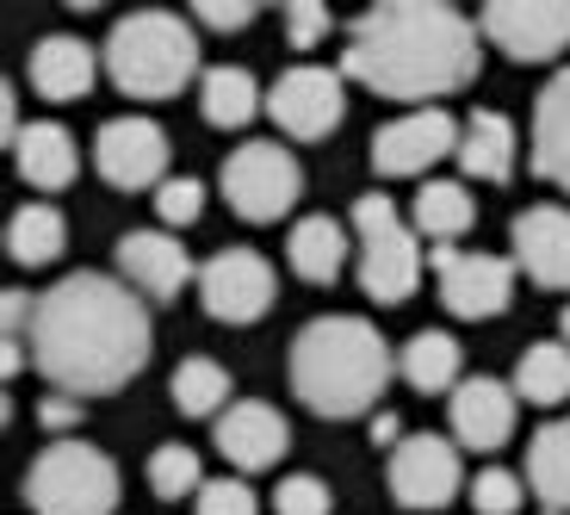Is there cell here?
Wrapping results in <instances>:
<instances>
[{
    "label": "cell",
    "mask_w": 570,
    "mask_h": 515,
    "mask_svg": "<svg viewBox=\"0 0 570 515\" xmlns=\"http://www.w3.org/2000/svg\"><path fill=\"white\" fill-rule=\"evenodd\" d=\"M478 31L509 62H552L570 50V0H497L478 13Z\"/></svg>",
    "instance_id": "cell-12"
},
{
    "label": "cell",
    "mask_w": 570,
    "mask_h": 515,
    "mask_svg": "<svg viewBox=\"0 0 570 515\" xmlns=\"http://www.w3.org/2000/svg\"><path fill=\"white\" fill-rule=\"evenodd\" d=\"M385 485L403 509H446L465 485V459H459L453 435H410V441L391 454Z\"/></svg>",
    "instance_id": "cell-14"
},
{
    "label": "cell",
    "mask_w": 570,
    "mask_h": 515,
    "mask_svg": "<svg viewBox=\"0 0 570 515\" xmlns=\"http://www.w3.org/2000/svg\"><path fill=\"white\" fill-rule=\"evenodd\" d=\"M193 26L248 31V26H255V7H248V0H199V7H193Z\"/></svg>",
    "instance_id": "cell-37"
},
{
    "label": "cell",
    "mask_w": 570,
    "mask_h": 515,
    "mask_svg": "<svg viewBox=\"0 0 570 515\" xmlns=\"http://www.w3.org/2000/svg\"><path fill=\"white\" fill-rule=\"evenodd\" d=\"M558 342L570 348V304H564V317H558Z\"/></svg>",
    "instance_id": "cell-40"
},
{
    "label": "cell",
    "mask_w": 570,
    "mask_h": 515,
    "mask_svg": "<svg viewBox=\"0 0 570 515\" xmlns=\"http://www.w3.org/2000/svg\"><path fill=\"white\" fill-rule=\"evenodd\" d=\"M38 422H43L50 435L75 429V422H81V398H62V391H50V398H43V410H38Z\"/></svg>",
    "instance_id": "cell-38"
},
{
    "label": "cell",
    "mask_w": 570,
    "mask_h": 515,
    "mask_svg": "<svg viewBox=\"0 0 570 515\" xmlns=\"http://www.w3.org/2000/svg\"><path fill=\"white\" fill-rule=\"evenodd\" d=\"M199 113L212 130H243L261 113V81L248 69H236V62H217L199 81Z\"/></svg>",
    "instance_id": "cell-25"
},
{
    "label": "cell",
    "mask_w": 570,
    "mask_h": 515,
    "mask_svg": "<svg viewBox=\"0 0 570 515\" xmlns=\"http://www.w3.org/2000/svg\"><path fill=\"white\" fill-rule=\"evenodd\" d=\"M199 299L212 323H261L279 299V273L255 249H217L199 268Z\"/></svg>",
    "instance_id": "cell-10"
},
{
    "label": "cell",
    "mask_w": 570,
    "mask_h": 515,
    "mask_svg": "<svg viewBox=\"0 0 570 515\" xmlns=\"http://www.w3.org/2000/svg\"><path fill=\"white\" fill-rule=\"evenodd\" d=\"M528 490L546 503V515H570V416L546 422L528 441Z\"/></svg>",
    "instance_id": "cell-23"
},
{
    "label": "cell",
    "mask_w": 570,
    "mask_h": 515,
    "mask_svg": "<svg viewBox=\"0 0 570 515\" xmlns=\"http://www.w3.org/2000/svg\"><path fill=\"white\" fill-rule=\"evenodd\" d=\"M285 447H292V429H285V416L273 410V404L243 398L217 416V454H224L236 473H267V466L285 459Z\"/></svg>",
    "instance_id": "cell-18"
},
{
    "label": "cell",
    "mask_w": 570,
    "mask_h": 515,
    "mask_svg": "<svg viewBox=\"0 0 570 515\" xmlns=\"http://www.w3.org/2000/svg\"><path fill=\"white\" fill-rule=\"evenodd\" d=\"M403 441H410V435H403V422H397L391 410H379V416H372V447H391V454H397Z\"/></svg>",
    "instance_id": "cell-39"
},
{
    "label": "cell",
    "mask_w": 570,
    "mask_h": 515,
    "mask_svg": "<svg viewBox=\"0 0 570 515\" xmlns=\"http://www.w3.org/2000/svg\"><path fill=\"white\" fill-rule=\"evenodd\" d=\"M94 168L118 193H142V186L168 181V130L156 118H106L94 130Z\"/></svg>",
    "instance_id": "cell-13"
},
{
    "label": "cell",
    "mask_w": 570,
    "mask_h": 515,
    "mask_svg": "<svg viewBox=\"0 0 570 515\" xmlns=\"http://www.w3.org/2000/svg\"><path fill=\"white\" fill-rule=\"evenodd\" d=\"M459 137H465V125H459L446 106L403 113V118H391V125H379V137H372V168L385 174V181H415V174H428L434 162L459 156Z\"/></svg>",
    "instance_id": "cell-11"
},
{
    "label": "cell",
    "mask_w": 570,
    "mask_h": 515,
    "mask_svg": "<svg viewBox=\"0 0 570 515\" xmlns=\"http://www.w3.org/2000/svg\"><path fill=\"white\" fill-rule=\"evenodd\" d=\"M446 422H453L459 447H471V454H497V447L514 435V386L471 372V379H459L453 398H446Z\"/></svg>",
    "instance_id": "cell-17"
},
{
    "label": "cell",
    "mask_w": 570,
    "mask_h": 515,
    "mask_svg": "<svg viewBox=\"0 0 570 515\" xmlns=\"http://www.w3.org/2000/svg\"><path fill=\"white\" fill-rule=\"evenodd\" d=\"M397 372L410 379L415 391H459V342L446 330H415L397 354Z\"/></svg>",
    "instance_id": "cell-28"
},
{
    "label": "cell",
    "mask_w": 570,
    "mask_h": 515,
    "mask_svg": "<svg viewBox=\"0 0 570 515\" xmlns=\"http://www.w3.org/2000/svg\"><path fill=\"white\" fill-rule=\"evenodd\" d=\"M217 186H224L229 212L243 217V224H273V217H285L298 205L304 174L285 144H236L224 174H217Z\"/></svg>",
    "instance_id": "cell-7"
},
{
    "label": "cell",
    "mask_w": 570,
    "mask_h": 515,
    "mask_svg": "<svg viewBox=\"0 0 570 515\" xmlns=\"http://www.w3.org/2000/svg\"><path fill=\"white\" fill-rule=\"evenodd\" d=\"M149 490H156L161 503L199 497V490H205V466H199V454H193L186 441L156 447V454H149Z\"/></svg>",
    "instance_id": "cell-31"
},
{
    "label": "cell",
    "mask_w": 570,
    "mask_h": 515,
    "mask_svg": "<svg viewBox=\"0 0 570 515\" xmlns=\"http://www.w3.org/2000/svg\"><path fill=\"white\" fill-rule=\"evenodd\" d=\"M118 466L87 441H50L26 466L31 515H118Z\"/></svg>",
    "instance_id": "cell-5"
},
{
    "label": "cell",
    "mask_w": 570,
    "mask_h": 515,
    "mask_svg": "<svg viewBox=\"0 0 570 515\" xmlns=\"http://www.w3.org/2000/svg\"><path fill=\"white\" fill-rule=\"evenodd\" d=\"M471 224H478V200L465 193V181H428L415 193V236H428L434 249L465 236Z\"/></svg>",
    "instance_id": "cell-26"
},
{
    "label": "cell",
    "mask_w": 570,
    "mask_h": 515,
    "mask_svg": "<svg viewBox=\"0 0 570 515\" xmlns=\"http://www.w3.org/2000/svg\"><path fill=\"white\" fill-rule=\"evenodd\" d=\"M31 367L62 391V398H100L130 386L149 360V304L112 273H69L31 304Z\"/></svg>",
    "instance_id": "cell-1"
},
{
    "label": "cell",
    "mask_w": 570,
    "mask_h": 515,
    "mask_svg": "<svg viewBox=\"0 0 570 515\" xmlns=\"http://www.w3.org/2000/svg\"><path fill=\"white\" fill-rule=\"evenodd\" d=\"M100 81V57H94V43L75 38V31H50V38L31 43V87H38V100L50 106H69V100H87Z\"/></svg>",
    "instance_id": "cell-19"
},
{
    "label": "cell",
    "mask_w": 570,
    "mask_h": 515,
    "mask_svg": "<svg viewBox=\"0 0 570 515\" xmlns=\"http://www.w3.org/2000/svg\"><path fill=\"white\" fill-rule=\"evenodd\" d=\"M459 168L465 181H509L514 174V125L502 113H471L459 137Z\"/></svg>",
    "instance_id": "cell-24"
},
{
    "label": "cell",
    "mask_w": 570,
    "mask_h": 515,
    "mask_svg": "<svg viewBox=\"0 0 570 515\" xmlns=\"http://www.w3.org/2000/svg\"><path fill=\"white\" fill-rule=\"evenodd\" d=\"M174 410L180 416H224L229 410V372L205 354L180 360L174 367Z\"/></svg>",
    "instance_id": "cell-30"
},
{
    "label": "cell",
    "mask_w": 570,
    "mask_h": 515,
    "mask_svg": "<svg viewBox=\"0 0 570 515\" xmlns=\"http://www.w3.org/2000/svg\"><path fill=\"white\" fill-rule=\"evenodd\" d=\"M328 509H335V490L316 473H292L273 490V515H328Z\"/></svg>",
    "instance_id": "cell-34"
},
{
    "label": "cell",
    "mask_w": 570,
    "mask_h": 515,
    "mask_svg": "<svg viewBox=\"0 0 570 515\" xmlns=\"http://www.w3.org/2000/svg\"><path fill=\"white\" fill-rule=\"evenodd\" d=\"M514 398L528 404H564L570 398V348L564 342H533L528 354L514 360Z\"/></svg>",
    "instance_id": "cell-29"
},
{
    "label": "cell",
    "mask_w": 570,
    "mask_h": 515,
    "mask_svg": "<svg viewBox=\"0 0 570 515\" xmlns=\"http://www.w3.org/2000/svg\"><path fill=\"white\" fill-rule=\"evenodd\" d=\"M478 69H484V31L446 0L366 7L342 50L347 81H360L366 94H385V100H403L410 113L434 106L441 94L471 87Z\"/></svg>",
    "instance_id": "cell-2"
},
{
    "label": "cell",
    "mask_w": 570,
    "mask_h": 515,
    "mask_svg": "<svg viewBox=\"0 0 570 515\" xmlns=\"http://www.w3.org/2000/svg\"><path fill=\"white\" fill-rule=\"evenodd\" d=\"M528 156H533V174H540L546 186L570 193V62L540 87V100H533Z\"/></svg>",
    "instance_id": "cell-20"
},
{
    "label": "cell",
    "mask_w": 570,
    "mask_h": 515,
    "mask_svg": "<svg viewBox=\"0 0 570 515\" xmlns=\"http://www.w3.org/2000/svg\"><path fill=\"white\" fill-rule=\"evenodd\" d=\"M514 268L546 292H570V212L564 205H528L509 224Z\"/></svg>",
    "instance_id": "cell-16"
},
{
    "label": "cell",
    "mask_w": 570,
    "mask_h": 515,
    "mask_svg": "<svg viewBox=\"0 0 570 515\" xmlns=\"http://www.w3.org/2000/svg\"><path fill=\"white\" fill-rule=\"evenodd\" d=\"M199 212H205V181H193V174H168V181L156 186V217H161V230L199 224Z\"/></svg>",
    "instance_id": "cell-33"
},
{
    "label": "cell",
    "mask_w": 570,
    "mask_h": 515,
    "mask_svg": "<svg viewBox=\"0 0 570 515\" xmlns=\"http://www.w3.org/2000/svg\"><path fill=\"white\" fill-rule=\"evenodd\" d=\"M118 280L130 292H142V299L174 304L199 280V268H193L186 243H174V230H125L118 236Z\"/></svg>",
    "instance_id": "cell-15"
},
{
    "label": "cell",
    "mask_w": 570,
    "mask_h": 515,
    "mask_svg": "<svg viewBox=\"0 0 570 515\" xmlns=\"http://www.w3.org/2000/svg\"><path fill=\"white\" fill-rule=\"evenodd\" d=\"M62 243H69V224H62L57 205H19L13 217H7V255L19 261V268H50V261L62 255Z\"/></svg>",
    "instance_id": "cell-27"
},
{
    "label": "cell",
    "mask_w": 570,
    "mask_h": 515,
    "mask_svg": "<svg viewBox=\"0 0 570 515\" xmlns=\"http://www.w3.org/2000/svg\"><path fill=\"white\" fill-rule=\"evenodd\" d=\"M428 268H434L441 304L453 317H465V323L502 317L514 299V255H484V249L441 243V249H428Z\"/></svg>",
    "instance_id": "cell-8"
},
{
    "label": "cell",
    "mask_w": 570,
    "mask_h": 515,
    "mask_svg": "<svg viewBox=\"0 0 570 515\" xmlns=\"http://www.w3.org/2000/svg\"><path fill=\"white\" fill-rule=\"evenodd\" d=\"M342 81H347L342 69L298 62V69H285L279 81L267 87V118L292 137V144H323L328 130L342 125V113H347Z\"/></svg>",
    "instance_id": "cell-9"
},
{
    "label": "cell",
    "mask_w": 570,
    "mask_h": 515,
    "mask_svg": "<svg viewBox=\"0 0 570 515\" xmlns=\"http://www.w3.org/2000/svg\"><path fill=\"white\" fill-rule=\"evenodd\" d=\"M471 509L478 515H514L521 509V497H528V478H514L509 466H484V473L471 478Z\"/></svg>",
    "instance_id": "cell-32"
},
{
    "label": "cell",
    "mask_w": 570,
    "mask_h": 515,
    "mask_svg": "<svg viewBox=\"0 0 570 515\" xmlns=\"http://www.w3.org/2000/svg\"><path fill=\"white\" fill-rule=\"evenodd\" d=\"M347 230L335 224V217H298L292 224V243H285V255H292V273L298 280H311V286H335L342 280V268H347Z\"/></svg>",
    "instance_id": "cell-22"
},
{
    "label": "cell",
    "mask_w": 570,
    "mask_h": 515,
    "mask_svg": "<svg viewBox=\"0 0 570 515\" xmlns=\"http://www.w3.org/2000/svg\"><path fill=\"white\" fill-rule=\"evenodd\" d=\"M285 372H292V391H298L304 410L328 416V422H347V416H366L379 404L397 360H391V342L372 330L366 317L335 311L298 330Z\"/></svg>",
    "instance_id": "cell-3"
},
{
    "label": "cell",
    "mask_w": 570,
    "mask_h": 515,
    "mask_svg": "<svg viewBox=\"0 0 570 515\" xmlns=\"http://www.w3.org/2000/svg\"><path fill=\"white\" fill-rule=\"evenodd\" d=\"M13 162H19V181L38 186V193H62V186L75 181V168H81V156H75V137L57 125V118H38V125L19 130Z\"/></svg>",
    "instance_id": "cell-21"
},
{
    "label": "cell",
    "mask_w": 570,
    "mask_h": 515,
    "mask_svg": "<svg viewBox=\"0 0 570 515\" xmlns=\"http://www.w3.org/2000/svg\"><path fill=\"white\" fill-rule=\"evenodd\" d=\"M328 26H335V19H328L323 0H292V7H285V43H292V50H316V43L328 38Z\"/></svg>",
    "instance_id": "cell-35"
},
{
    "label": "cell",
    "mask_w": 570,
    "mask_h": 515,
    "mask_svg": "<svg viewBox=\"0 0 570 515\" xmlns=\"http://www.w3.org/2000/svg\"><path fill=\"white\" fill-rule=\"evenodd\" d=\"M106 75L130 100H174L186 81H205L193 19L161 13V7L125 13L112 26V38H106Z\"/></svg>",
    "instance_id": "cell-4"
},
{
    "label": "cell",
    "mask_w": 570,
    "mask_h": 515,
    "mask_svg": "<svg viewBox=\"0 0 570 515\" xmlns=\"http://www.w3.org/2000/svg\"><path fill=\"white\" fill-rule=\"evenodd\" d=\"M193 503H199V515H261L255 490L243 478H205V490Z\"/></svg>",
    "instance_id": "cell-36"
},
{
    "label": "cell",
    "mask_w": 570,
    "mask_h": 515,
    "mask_svg": "<svg viewBox=\"0 0 570 515\" xmlns=\"http://www.w3.org/2000/svg\"><path fill=\"white\" fill-rule=\"evenodd\" d=\"M354 249H360V292L372 304H403L422 280L428 255L415 243V230L397 217L385 193H360L354 200Z\"/></svg>",
    "instance_id": "cell-6"
}]
</instances>
